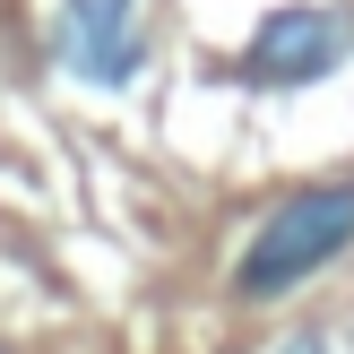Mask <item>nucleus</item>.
<instances>
[{"label": "nucleus", "mask_w": 354, "mask_h": 354, "mask_svg": "<svg viewBox=\"0 0 354 354\" xmlns=\"http://www.w3.org/2000/svg\"><path fill=\"white\" fill-rule=\"evenodd\" d=\"M346 251H354V182H311L259 216V234L234 259V294L242 303H286L294 286L337 268Z\"/></svg>", "instance_id": "nucleus-1"}, {"label": "nucleus", "mask_w": 354, "mask_h": 354, "mask_svg": "<svg viewBox=\"0 0 354 354\" xmlns=\"http://www.w3.org/2000/svg\"><path fill=\"white\" fill-rule=\"evenodd\" d=\"M286 354H328V346H320V337H294V346H286Z\"/></svg>", "instance_id": "nucleus-4"}, {"label": "nucleus", "mask_w": 354, "mask_h": 354, "mask_svg": "<svg viewBox=\"0 0 354 354\" xmlns=\"http://www.w3.org/2000/svg\"><path fill=\"white\" fill-rule=\"evenodd\" d=\"M61 52L86 86H130L138 61H147L138 0H61Z\"/></svg>", "instance_id": "nucleus-3"}, {"label": "nucleus", "mask_w": 354, "mask_h": 354, "mask_svg": "<svg viewBox=\"0 0 354 354\" xmlns=\"http://www.w3.org/2000/svg\"><path fill=\"white\" fill-rule=\"evenodd\" d=\"M0 354H17V346H0Z\"/></svg>", "instance_id": "nucleus-5"}, {"label": "nucleus", "mask_w": 354, "mask_h": 354, "mask_svg": "<svg viewBox=\"0 0 354 354\" xmlns=\"http://www.w3.org/2000/svg\"><path fill=\"white\" fill-rule=\"evenodd\" d=\"M354 52V17L346 9H268L259 35L242 44V78L251 86H311Z\"/></svg>", "instance_id": "nucleus-2"}]
</instances>
